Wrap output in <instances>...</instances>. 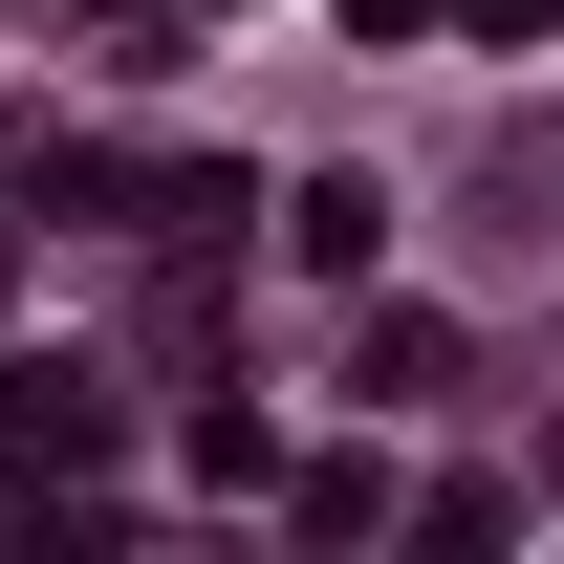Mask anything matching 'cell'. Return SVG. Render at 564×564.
Listing matches in <instances>:
<instances>
[{
  "label": "cell",
  "instance_id": "cell-1",
  "mask_svg": "<svg viewBox=\"0 0 564 564\" xmlns=\"http://www.w3.org/2000/svg\"><path fill=\"white\" fill-rule=\"evenodd\" d=\"M0 456H22V478L109 456V391H87V369H0Z\"/></svg>",
  "mask_w": 564,
  "mask_h": 564
},
{
  "label": "cell",
  "instance_id": "cell-2",
  "mask_svg": "<svg viewBox=\"0 0 564 564\" xmlns=\"http://www.w3.org/2000/svg\"><path fill=\"white\" fill-rule=\"evenodd\" d=\"M434 369H456L434 304H369V326H348V391H434Z\"/></svg>",
  "mask_w": 564,
  "mask_h": 564
}]
</instances>
